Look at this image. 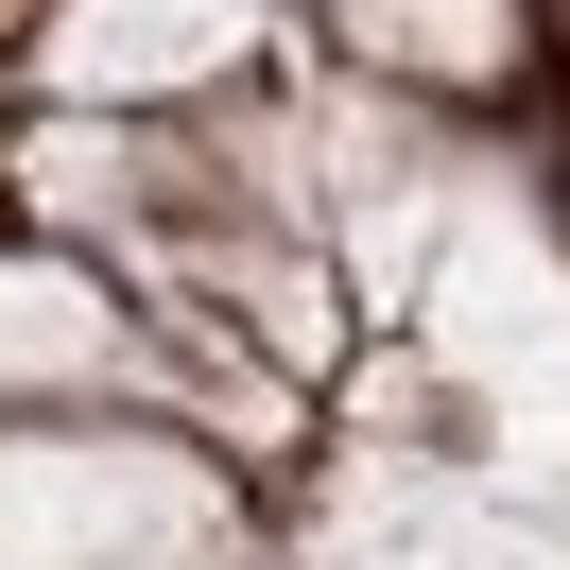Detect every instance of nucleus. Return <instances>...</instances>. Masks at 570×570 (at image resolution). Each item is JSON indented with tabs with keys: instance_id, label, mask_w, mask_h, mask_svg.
<instances>
[{
	"instance_id": "obj_1",
	"label": "nucleus",
	"mask_w": 570,
	"mask_h": 570,
	"mask_svg": "<svg viewBox=\"0 0 570 570\" xmlns=\"http://www.w3.org/2000/svg\"><path fill=\"white\" fill-rule=\"evenodd\" d=\"M346 52L363 70H415V87H466V105H484V87H519V0H346Z\"/></svg>"
}]
</instances>
